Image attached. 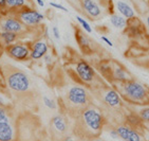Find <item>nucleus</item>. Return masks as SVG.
<instances>
[{"instance_id":"obj_1","label":"nucleus","mask_w":149,"mask_h":141,"mask_svg":"<svg viewBox=\"0 0 149 141\" xmlns=\"http://www.w3.org/2000/svg\"><path fill=\"white\" fill-rule=\"evenodd\" d=\"M123 95L129 101L136 103H147L148 92L144 85L135 81H126L123 84Z\"/></svg>"},{"instance_id":"obj_2","label":"nucleus","mask_w":149,"mask_h":141,"mask_svg":"<svg viewBox=\"0 0 149 141\" xmlns=\"http://www.w3.org/2000/svg\"><path fill=\"white\" fill-rule=\"evenodd\" d=\"M6 83L8 88L15 92H26L31 87L29 76L20 70H15L6 75Z\"/></svg>"},{"instance_id":"obj_3","label":"nucleus","mask_w":149,"mask_h":141,"mask_svg":"<svg viewBox=\"0 0 149 141\" xmlns=\"http://www.w3.org/2000/svg\"><path fill=\"white\" fill-rule=\"evenodd\" d=\"M26 27L39 26L45 19V15L32 6H26L14 13Z\"/></svg>"},{"instance_id":"obj_4","label":"nucleus","mask_w":149,"mask_h":141,"mask_svg":"<svg viewBox=\"0 0 149 141\" xmlns=\"http://www.w3.org/2000/svg\"><path fill=\"white\" fill-rule=\"evenodd\" d=\"M15 139V127L6 107L0 106V141H13Z\"/></svg>"},{"instance_id":"obj_5","label":"nucleus","mask_w":149,"mask_h":141,"mask_svg":"<svg viewBox=\"0 0 149 141\" xmlns=\"http://www.w3.org/2000/svg\"><path fill=\"white\" fill-rule=\"evenodd\" d=\"M81 118L87 128H89L91 132L97 133L102 130L104 123L103 115L95 108H87L83 112Z\"/></svg>"},{"instance_id":"obj_6","label":"nucleus","mask_w":149,"mask_h":141,"mask_svg":"<svg viewBox=\"0 0 149 141\" xmlns=\"http://www.w3.org/2000/svg\"><path fill=\"white\" fill-rule=\"evenodd\" d=\"M6 53H8L12 58H14V60H26L30 58L31 48H30L26 43H12L10 46L6 47Z\"/></svg>"},{"instance_id":"obj_7","label":"nucleus","mask_w":149,"mask_h":141,"mask_svg":"<svg viewBox=\"0 0 149 141\" xmlns=\"http://www.w3.org/2000/svg\"><path fill=\"white\" fill-rule=\"evenodd\" d=\"M26 27L19 20V18L14 15V16H6L0 21V29L1 31H9L16 33V34H21L26 31Z\"/></svg>"},{"instance_id":"obj_8","label":"nucleus","mask_w":149,"mask_h":141,"mask_svg":"<svg viewBox=\"0 0 149 141\" xmlns=\"http://www.w3.org/2000/svg\"><path fill=\"white\" fill-rule=\"evenodd\" d=\"M68 101L74 106H83L88 102L87 90L81 86H72L68 91Z\"/></svg>"},{"instance_id":"obj_9","label":"nucleus","mask_w":149,"mask_h":141,"mask_svg":"<svg viewBox=\"0 0 149 141\" xmlns=\"http://www.w3.org/2000/svg\"><path fill=\"white\" fill-rule=\"evenodd\" d=\"M75 71L76 74L79 78V80L84 83H91L95 78L94 69L91 65L87 63L86 60H80L75 65Z\"/></svg>"},{"instance_id":"obj_10","label":"nucleus","mask_w":149,"mask_h":141,"mask_svg":"<svg viewBox=\"0 0 149 141\" xmlns=\"http://www.w3.org/2000/svg\"><path fill=\"white\" fill-rule=\"evenodd\" d=\"M80 6L91 19H97L103 14V10L95 0H80Z\"/></svg>"},{"instance_id":"obj_11","label":"nucleus","mask_w":149,"mask_h":141,"mask_svg":"<svg viewBox=\"0 0 149 141\" xmlns=\"http://www.w3.org/2000/svg\"><path fill=\"white\" fill-rule=\"evenodd\" d=\"M49 51V46L43 40H37L35 41L31 47L30 52V58L33 60H38L40 58H43V56Z\"/></svg>"},{"instance_id":"obj_12","label":"nucleus","mask_w":149,"mask_h":141,"mask_svg":"<svg viewBox=\"0 0 149 141\" xmlns=\"http://www.w3.org/2000/svg\"><path fill=\"white\" fill-rule=\"evenodd\" d=\"M118 137L124 141H142V137L138 132L127 125H120L116 128Z\"/></svg>"},{"instance_id":"obj_13","label":"nucleus","mask_w":149,"mask_h":141,"mask_svg":"<svg viewBox=\"0 0 149 141\" xmlns=\"http://www.w3.org/2000/svg\"><path fill=\"white\" fill-rule=\"evenodd\" d=\"M115 8L118 10V12L120 13V15L124 16L127 20L131 19V18L135 17V12L132 9V6H129L127 2L122 1V0H118L115 3Z\"/></svg>"},{"instance_id":"obj_14","label":"nucleus","mask_w":149,"mask_h":141,"mask_svg":"<svg viewBox=\"0 0 149 141\" xmlns=\"http://www.w3.org/2000/svg\"><path fill=\"white\" fill-rule=\"evenodd\" d=\"M104 101L110 107H118L122 104V99H120V93L114 89L107 90L106 93L104 95Z\"/></svg>"},{"instance_id":"obj_15","label":"nucleus","mask_w":149,"mask_h":141,"mask_svg":"<svg viewBox=\"0 0 149 141\" xmlns=\"http://www.w3.org/2000/svg\"><path fill=\"white\" fill-rule=\"evenodd\" d=\"M75 37H76V41H77L79 48L84 52L91 51V40L81 30H75Z\"/></svg>"},{"instance_id":"obj_16","label":"nucleus","mask_w":149,"mask_h":141,"mask_svg":"<svg viewBox=\"0 0 149 141\" xmlns=\"http://www.w3.org/2000/svg\"><path fill=\"white\" fill-rule=\"evenodd\" d=\"M142 25L141 22L139 21L138 25H131V23L127 20V27L126 29H125V32L127 33V35L131 38H140L143 36V29H142Z\"/></svg>"},{"instance_id":"obj_17","label":"nucleus","mask_w":149,"mask_h":141,"mask_svg":"<svg viewBox=\"0 0 149 141\" xmlns=\"http://www.w3.org/2000/svg\"><path fill=\"white\" fill-rule=\"evenodd\" d=\"M112 79H114L118 82H123V83L130 80L126 70L120 65H115L114 67H112Z\"/></svg>"},{"instance_id":"obj_18","label":"nucleus","mask_w":149,"mask_h":141,"mask_svg":"<svg viewBox=\"0 0 149 141\" xmlns=\"http://www.w3.org/2000/svg\"><path fill=\"white\" fill-rule=\"evenodd\" d=\"M17 38H18V34H16V33H13V32H9V31L0 32V40H1V43L6 47L14 43L17 40Z\"/></svg>"},{"instance_id":"obj_19","label":"nucleus","mask_w":149,"mask_h":141,"mask_svg":"<svg viewBox=\"0 0 149 141\" xmlns=\"http://www.w3.org/2000/svg\"><path fill=\"white\" fill-rule=\"evenodd\" d=\"M110 22L114 28L120 30H125L127 27V19L122 15L113 14L110 16Z\"/></svg>"},{"instance_id":"obj_20","label":"nucleus","mask_w":149,"mask_h":141,"mask_svg":"<svg viewBox=\"0 0 149 141\" xmlns=\"http://www.w3.org/2000/svg\"><path fill=\"white\" fill-rule=\"evenodd\" d=\"M30 6L29 0H8V10L17 12L22 8Z\"/></svg>"},{"instance_id":"obj_21","label":"nucleus","mask_w":149,"mask_h":141,"mask_svg":"<svg viewBox=\"0 0 149 141\" xmlns=\"http://www.w3.org/2000/svg\"><path fill=\"white\" fill-rule=\"evenodd\" d=\"M52 123H53V126L55 127V130H57L58 132H66L67 130V124H66V121L63 117H60V116H56L53 118L52 120Z\"/></svg>"},{"instance_id":"obj_22","label":"nucleus","mask_w":149,"mask_h":141,"mask_svg":"<svg viewBox=\"0 0 149 141\" xmlns=\"http://www.w3.org/2000/svg\"><path fill=\"white\" fill-rule=\"evenodd\" d=\"M126 120H127V122H128V124L132 127L140 126L141 124H142V122H143V120L141 119L140 116L134 115V114H130V115L127 116Z\"/></svg>"},{"instance_id":"obj_23","label":"nucleus","mask_w":149,"mask_h":141,"mask_svg":"<svg viewBox=\"0 0 149 141\" xmlns=\"http://www.w3.org/2000/svg\"><path fill=\"white\" fill-rule=\"evenodd\" d=\"M75 19H76V21L79 23V26L81 27V29H83L84 31L87 32V33H89V34L90 33H92V27L90 26V23L88 22L85 18L80 17V16H76Z\"/></svg>"},{"instance_id":"obj_24","label":"nucleus","mask_w":149,"mask_h":141,"mask_svg":"<svg viewBox=\"0 0 149 141\" xmlns=\"http://www.w3.org/2000/svg\"><path fill=\"white\" fill-rule=\"evenodd\" d=\"M100 70L104 75H108V76H111L112 78V66L109 63L104 62V63L100 64Z\"/></svg>"},{"instance_id":"obj_25","label":"nucleus","mask_w":149,"mask_h":141,"mask_svg":"<svg viewBox=\"0 0 149 141\" xmlns=\"http://www.w3.org/2000/svg\"><path fill=\"white\" fill-rule=\"evenodd\" d=\"M42 101H43V104L46 105L48 108H50V109H56L57 108V104H56V102H55L53 99H50L49 97H43L42 98Z\"/></svg>"},{"instance_id":"obj_26","label":"nucleus","mask_w":149,"mask_h":141,"mask_svg":"<svg viewBox=\"0 0 149 141\" xmlns=\"http://www.w3.org/2000/svg\"><path fill=\"white\" fill-rule=\"evenodd\" d=\"M141 119L144 121V122H148L149 123V106L143 107L142 109L140 110V115Z\"/></svg>"},{"instance_id":"obj_27","label":"nucleus","mask_w":149,"mask_h":141,"mask_svg":"<svg viewBox=\"0 0 149 141\" xmlns=\"http://www.w3.org/2000/svg\"><path fill=\"white\" fill-rule=\"evenodd\" d=\"M50 6H51L52 8H54V9H57V10H59V11L68 13V9H66L63 4H59V3H56V2H53V1H52V2H50Z\"/></svg>"},{"instance_id":"obj_28","label":"nucleus","mask_w":149,"mask_h":141,"mask_svg":"<svg viewBox=\"0 0 149 141\" xmlns=\"http://www.w3.org/2000/svg\"><path fill=\"white\" fill-rule=\"evenodd\" d=\"M52 33H53V36H54L56 39H60V32L59 30H58L57 27H53L52 28Z\"/></svg>"},{"instance_id":"obj_29","label":"nucleus","mask_w":149,"mask_h":141,"mask_svg":"<svg viewBox=\"0 0 149 141\" xmlns=\"http://www.w3.org/2000/svg\"><path fill=\"white\" fill-rule=\"evenodd\" d=\"M8 10V0H0V11Z\"/></svg>"},{"instance_id":"obj_30","label":"nucleus","mask_w":149,"mask_h":141,"mask_svg":"<svg viewBox=\"0 0 149 141\" xmlns=\"http://www.w3.org/2000/svg\"><path fill=\"white\" fill-rule=\"evenodd\" d=\"M110 136H111L112 139H118L120 138V137H118V130H110Z\"/></svg>"},{"instance_id":"obj_31","label":"nucleus","mask_w":149,"mask_h":141,"mask_svg":"<svg viewBox=\"0 0 149 141\" xmlns=\"http://www.w3.org/2000/svg\"><path fill=\"white\" fill-rule=\"evenodd\" d=\"M102 40L105 41V43H106L109 47H113V43H112L111 40H110L108 37H106V36H102Z\"/></svg>"},{"instance_id":"obj_32","label":"nucleus","mask_w":149,"mask_h":141,"mask_svg":"<svg viewBox=\"0 0 149 141\" xmlns=\"http://www.w3.org/2000/svg\"><path fill=\"white\" fill-rule=\"evenodd\" d=\"M6 98L2 95V93L0 92V106H3V107H6Z\"/></svg>"},{"instance_id":"obj_33","label":"nucleus","mask_w":149,"mask_h":141,"mask_svg":"<svg viewBox=\"0 0 149 141\" xmlns=\"http://www.w3.org/2000/svg\"><path fill=\"white\" fill-rule=\"evenodd\" d=\"M43 58H45V62H46L47 65H50V64H51V62H52V58H51V56H50L49 54H48V53H47V54L45 55V56H43Z\"/></svg>"},{"instance_id":"obj_34","label":"nucleus","mask_w":149,"mask_h":141,"mask_svg":"<svg viewBox=\"0 0 149 141\" xmlns=\"http://www.w3.org/2000/svg\"><path fill=\"white\" fill-rule=\"evenodd\" d=\"M35 2L37 3L40 8H43V6H45V1H43V0H35Z\"/></svg>"},{"instance_id":"obj_35","label":"nucleus","mask_w":149,"mask_h":141,"mask_svg":"<svg viewBox=\"0 0 149 141\" xmlns=\"http://www.w3.org/2000/svg\"><path fill=\"white\" fill-rule=\"evenodd\" d=\"M145 22H146V26L149 30V14L146 15V17H145Z\"/></svg>"},{"instance_id":"obj_36","label":"nucleus","mask_w":149,"mask_h":141,"mask_svg":"<svg viewBox=\"0 0 149 141\" xmlns=\"http://www.w3.org/2000/svg\"><path fill=\"white\" fill-rule=\"evenodd\" d=\"M65 141H75V140L72 138L71 136H67L66 138H65Z\"/></svg>"},{"instance_id":"obj_37","label":"nucleus","mask_w":149,"mask_h":141,"mask_svg":"<svg viewBox=\"0 0 149 141\" xmlns=\"http://www.w3.org/2000/svg\"><path fill=\"white\" fill-rule=\"evenodd\" d=\"M73 1H75V2H80V0H73Z\"/></svg>"},{"instance_id":"obj_38","label":"nucleus","mask_w":149,"mask_h":141,"mask_svg":"<svg viewBox=\"0 0 149 141\" xmlns=\"http://www.w3.org/2000/svg\"><path fill=\"white\" fill-rule=\"evenodd\" d=\"M94 141H103L102 139H96V140H94Z\"/></svg>"},{"instance_id":"obj_39","label":"nucleus","mask_w":149,"mask_h":141,"mask_svg":"<svg viewBox=\"0 0 149 141\" xmlns=\"http://www.w3.org/2000/svg\"><path fill=\"white\" fill-rule=\"evenodd\" d=\"M0 53H1V48H0Z\"/></svg>"}]
</instances>
